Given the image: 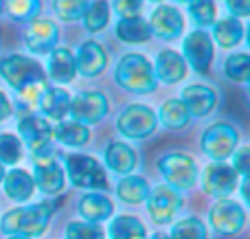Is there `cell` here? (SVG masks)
I'll use <instances>...</instances> for the list:
<instances>
[{
  "instance_id": "1",
  "label": "cell",
  "mask_w": 250,
  "mask_h": 239,
  "mask_svg": "<svg viewBox=\"0 0 250 239\" xmlns=\"http://www.w3.org/2000/svg\"><path fill=\"white\" fill-rule=\"evenodd\" d=\"M60 200H46L40 204L18 206L2 215L0 219V231L4 235H20V237H38L46 231L53 213L60 209Z\"/></svg>"
},
{
  "instance_id": "2",
  "label": "cell",
  "mask_w": 250,
  "mask_h": 239,
  "mask_svg": "<svg viewBox=\"0 0 250 239\" xmlns=\"http://www.w3.org/2000/svg\"><path fill=\"white\" fill-rule=\"evenodd\" d=\"M114 81L134 95H149L156 90L158 81L154 75V66L141 53H127L119 60L114 68Z\"/></svg>"
},
{
  "instance_id": "3",
  "label": "cell",
  "mask_w": 250,
  "mask_h": 239,
  "mask_svg": "<svg viewBox=\"0 0 250 239\" xmlns=\"http://www.w3.org/2000/svg\"><path fill=\"white\" fill-rule=\"evenodd\" d=\"M64 174L79 189H88V191L108 189V174L104 165L86 154H68L64 158Z\"/></svg>"
},
{
  "instance_id": "4",
  "label": "cell",
  "mask_w": 250,
  "mask_h": 239,
  "mask_svg": "<svg viewBox=\"0 0 250 239\" xmlns=\"http://www.w3.org/2000/svg\"><path fill=\"white\" fill-rule=\"evenodd\" d=\"M158 171L173 191H189L198 182V165L189 154L171 152L158 160Z\"/></svg>"
},
{
  "instance_id": "5",
  "label": "cell",
  "mask_w": 250,
  "mask_h": 239,
  "mask_svg": "<svg viewBox=\"0 0 250 239\" xmlns=\"http://www.w3.org/2000/svg\"><path fill=\"white\" fill-rule=\"evenodd\" d=\"M0 77L13 88V90H22L24 86L35 81H46V73H44L42 64L29 55H4L0 60Z\"/></svg>"
},
{
  "instance_id": "6",
  "label": "cell",
  "mask_w": 250,
  "mask_h": 239,
  "mask_svg": "<svg viewBox=\"0 0 250 239\" xmlns=\"http://www.w3.org/2000/svg\"><path fill=\"white\" fill-rule=\"evenodd\" d=\"M202 152L213 162H224L230 158L239 147V132L230 123H213L202 134Z\"/></svg>"
},
{
  "instance_id": "7",
  "label": "cell",
  "mask_w": 250,
  "mask_h": 239,
  "mask_svg": "<svg viewBox=\"0 0 250 239\" xmlns=\"http://www.w3.org/2000/svg\"><path fill=\"white\" fill-rule=\"evenodd\" d=\"M117 127L125 139L143 140L147 136H151L158 127V119L156 112L145 103H129L127 108L119 114Z\"/></svg>"
},
{
  "instance_id": "8",
  "label": "cell",
  "mask_w": 250,
  "mask_h": 239,
  "mask_svg": "<svg viewBox=\"0 0 250 239\" xmlns=\"http://www.w3.org/2000/svg\"><path fill=\"white\" fill-rule=\"evenodd\" d=\"M208 219H211V226L215 228V233L224 237H233L239 235L246 226V211L233 198H222L213 204Z\"/></svg>"
},
{
  "instance_id": "9",
  "label": "cell",
  "mask_w": 250,
  "mask_h": 239,
  "mask_svg": "<svg viewBox=\"0 0 250 239\" xmlns=\"http://www.w3.org/2000/svg\"><path fill=\"white\" fill-rule=\"evenodd\" d=\"M182 51H185V61L191 64V68L200 75H208L213 64V55H215V46H213L211 33H207L204 29H195L191 31L185 38L182 44Z\"/></svg>"
},
{
  "instance_id": "10",
  "label": "cell",
  "mask_w": 250,
  "mask_h": 239,
  "mask_svg": "<svg viewBox=\"0 0 250 239\" xmlns=\"http://www.w3.org/2000/svg\"><path fill=\"white\" fill-rule=\"evenodd\" d=\"M68 114L73 117V121L86 127L95 125L108 114V99L99 90H82L79 95L70 97Z\"/></svg>"
},
{
  "instance_id": "11",
  "label": "cell",
  "mask_w": 250,
  "mask_h": 239,
  "mask_svg": "<svg viewBox=\"0 0 250 239\" xmlns=\"http://www.w3.org/2000/svg\"><path fill=\"white\" fill-rule=\"evenodd\" d=\"M147 211H149V218L154 219L156 224L165 226V224H171L173 218L178 215L182 206V198L178 191H173L167 184H160V187L151 189L149 196H147Z\"/></svg>"
},
{
  "instance_id": "12",
  "label": "cell",
  "mask_w": 250,
  "mask_h": 239,
  "mask_svg": "<svg viewBox=\"0 0 250 239\" xmlns=\"http://www.w3.org/2000/svg\"><path fill=\"white\" fill-rule=\"evenodd\" d=\"M237 187H239L237 171L230 165H226V162H213V165H208L204 169L202 189L207 196L222 200V198H229Z\"/></svg>"
},
{
  "instance_id": "13",
  "label": "cell",
  "mask_w": 250,
  "mask_h": 239,
  "mask_svg": "<svg viewBox=\"0 0 250 239\" xmlns=\"http://www.w3.org/2000/svg\"><path fill=\"white\" fill-rule=\"evenodd\" d=\"M60 29L48 18H33L24 31V44L33 55H46L53 48H57Z\"/></svg>"
},
{
  "instance_id": "14",
  "label": "cell",
  "mask_w": 250,
  "mask_h": 239,
  "mask_svg": "<svg viewBox=\"0 0 250 239\" xmlns=\"http://www.w3.org/2000/svg\"><path fill=\"white\" fill-rule=\"evenodd\" d=\"M147 24H149V33L158 40H176L185 31V18L176 7L160 2L147 20Z\"/></svg>"
},
{
  "instance_id": "15",
  "label": "cell",
  "mask_w": 250,
  "mask_h": 239,
  "mask_svg": "<svg viewBox=\"0 0 250 239\" xmlns=\"http://www.w3.org/2000/svg\"><path fill=\"white\" fill-rule=\"evenodd\" d=\"M18 132H20V143H24L31 152L53 143L51 123H48L44 117H40V114L20 117V121H18Z\"/></svg>"
},
{
  "instance_id": "16",
  "label": "cell",
  "mask_w": 250,
  "mask_h": 239,
  "mask_svg": "<svg viewBox=\"0 0 250 239\" xmlns=\"http://www.w3.org/2000/svg\"><path fill=\"white\" fill-rule=\"evenodd\" d=\"M33 184L44 193V196H57L64 191L66 174L64 167L57 162V158L44 162H33Z\"/></svg>"
},
{
  "instance_id": "17",
  "label": "cell",
  "mask_w": 250,
  "mask_h": 239,
  "mask_svg": "<svg viewBox=\"0 0 250 239\" xmlns=\"http://www.w3.org/2000/svg\"><path fill=\"white\" fill-rule=\"evenodd\" d=\"M180 101L185 103L189 117L202 119V117H207V114H211L213 110H215L217 95H215L213 88L204 86V83H191V86H187L185 90H182Z\"/></svg>"
},
{
  "instance_id": "18",
  "label": "cell",
  "mask_w": 250,
  "mask_h": 239,
  "mask_svg": "<svg viewBox=\"0 0 250 239\" xmlns=\"http://www.w3.org/2000/svg\"><path fill=\"white\" fill-rule=\"evenodd\" d=\"M154 66V75L156 81H163L167 86L171 83H180L182 79L187 77V61L185 57L178 51H171V48H165L156 55V64Z\"/></svg>"
},
{
  "instance_id": "19",
  "label": "cell",
  "mask_w": 250,
  "mask_h": 239,
  "mask_svg": "<svg viewBox=\"0 0 250 239\" xmlns=\"http://www.w3.org/2000/svg\"><path fill=\"white\" fill-rule=\"evenodd\" d=\"M75 64H77V73H82L83 77H97L108 66L105 48L95 40H88L79 46L77 55H75Z\"/></svg>"
},
{
  "instance_id": "20",
  "label": "cell",
  "mask_w": 250,
  "mask_h": 239,
  "mask_svg": "<svg viewBox=\"0 0 250 239\" xmlns=\"http://www.w3.org/2000/svg\"><path fill=\"white\" fill-rule=\"evenodd\" d=\"M79 215L83 218V222H90V224H99L105 222V219L112 218V211L114 204L108 196L104 193H97V191H88L79 198V204H77Z\"/></svg>"
},
{
  "instance_id": "21",
  "label": "cell",
  "mask_w": 250,
  "mask_h": 239,
  "mask_svg": "<svg viewBox=\"0 0 250 239\" xmlns=\"http://www.w3.org/2000/svg\"><path fill=\"white\" fill-rule=\"evenodd\" d=\"M104 158H105V167L119 176H132V171L136 169V165H138L136 152H134L127 143H123V140H112V143H108Z\"/></svg>"
},
{
  "instance_id": "22",
  "label": "cell",
  "mask_w": 250,
  "mask_h": 239,
  "mask_svg": "<svg viewBox=\"0 0 250 239\" xmlns=\"http://www.w3.org/2000/svg\"><path fill=\"white\" fill-rule=\"evenodd\" d=\"M55 83H70L77 77V64L70 48L57 46L48 53V68L44 70Z\"/></svg>"
},
{
  "instance_id": "23",
  "label": "cell",
  "mask_w": 250,
  "mask_h": 239,
  "mask_svg": "<svg viewBox=\"0 0 250 239\" xmlns=\"http://www.w3.org/2000/svg\"><path fill=\"white\" fill-rule=\"evenodd\" d=\"M68 108H70V95L64 88H57V86L44 88V95H42V99H40L38 110H42V112L46 114V119L64 121V117L68 114Z\"/></svg>"
},
{
  "instance_id": "24",
  "label": "cell",
  "mask_w": 250,
  "mask_h": 239,
  "mask_svg": "<svg viewBox=\"0 0 250 239\" xmlns=\"http://www.w3.org/2000/svg\"><path fill=\"white\" fill-rule=\"evenodd\" d=\"M4 182V193L11 198L13 202H26L31 200L35 191V184H33V178H31L29 171L24 169H11L4 174L2 178Z\"/></svg>"
},
{
  "instance_id": "25",
  "label": "cell",
  "mask_w": 250,
  "mask_h": 239,
  "mask_svg": "<svg viewBox=\"0 0 250 239\" xmlns=\"http://www.w3.org/2000/svg\"><path fill=\"white\" fill-rule=\"evenodd\" d=\"M244 33L246 31H244L242 20L229 16V18H222V20L213 22L211 40H215L217 46H222V48H235L244 40Z\"/></svg>"
},
{
  "instance_id": "26",
  "label": "cell",
  "mask_w": 250,
  "mask_h": 239,
  "mask_svg": "<svg viewBox=\"0 0 250 239\" xmlns=\"http://www.w3.org/2000/svg\"><path fill=\"white\" fill-rule=\"evenodd\" d=\"M53 139L66 147H83L90 140V130L77 121H60L53 127Z\"/></svg>"
},
{
  "instance_id": "27",
  "label": "cell",
  "mask_w": 250,
  "mask_h": 239,
  "mask_svg": "<svg viewBox=\"0 0 250 239\" xmlns=\"http://www.w3.org/2000/svg\"><path fill=\"white\" fill-rule=\"evenodd\" d=\"M117 38L125 44H145L151 38L149 24L145 18L134 16V18H121L117 22Z\"/></svg>"
},
{
  "instance_id": "28",
  "label": "cell",
  "mask_w": 250,
  "mask_h": 239,
  "mask_svg": "<svg viewBox=\"0 0 250 239\" xmlns=\"http://www.w3.org/2000/svg\"><path fill=\"white\" fill-rule=\"evenodd\" d=\"M117 196L125 204H143L149 196V184L141 176H123L117 184Z\"/></svg>"
},
{
  "instance_id": "29",
  "label": "cell",
  "mask_w": 250,
  "mask_h": 239,
  "mask_svg": "<svg viewBox=\"0 0 250 239\" xmlns=\"http://www.w3.org/2000/svg\"><path fill=\"white\" fill-rule=\"evenodd\" d=\"M156 119H158L160 123H163L165 130H182V127H187V123H189V112H187L185 103H182L180 99H167L163 105H160L158 114H156Z\"/></svg>"
},
{
  "instance_id": "30",
  "label": "cell",
  "mask_w": 250,
  "mask_h": 239,
  "mask_svg": "<svg viewBox=\"0 0 250 239\" xmlns=\"http://www.w3.org/2000/svg\"><path fill=\"white\" fill-rule=\"evenodd\" d=\"M110 239H147L145 224L134 215H119L110 222Z\"/></svg>"
},
{
  "instance_id": "31",
  "label": "cell",
  "mask_w": 250,
  "mask_h": 239,
  "mask_svg": "<svg viewBox=\"0 0 250 239\" xmlns=\"http://www.w3.org/2000/svg\"><path fill=\"white\" fill-rule=\"evenodd\" d=\"M82 20H83V26H86L90 33H99V31H104L105 24H108V20H110L108 0H92V2H88Z\"/></svg>"
},
{
  "instance_id": "32",
  "label": "cell",
  "mask_w": 250,
  "mask_h": 239,
  "mask_svg": "<svg viewBox=\"0 0 250 239\" xmlns=\"http://www.w3.org/2000/svg\"><path fill=\"white\" fill-rule=\"evenodd\" d=\"M44 88H46V81H35V83H29V86H24L22 90H18V110H20L22 117H26V114H33L35 110H38L40 105V99H42L44 95Z\"/></svg>"
},
{
  "instance_id": "33",
  "label": "cell",
  "mask_w": 250,
  "mask_h": 239,
  "mask_svg": "<svg viewBox=\"0 0 250 239\" xmlns=\"http://www.w3.org/2000/svg\"><path fill=\"white\" fill-rule=\"evenodd\" d=\"M42 0H4V11L16 22H31L38 18Z\"/></svg>"
},
{
  "instance_id": "34",
  "label": "cell",
  "mask_w": 250,
  "mask_h": 239,
  "mask_svg": "<svg viewBox=\"0 0 250 239\" xmlns=\"http://www.w3.org/2000/svg\"><path fill=\"white\" fill-rule=\"evenodd\" d=\"M207 226H204L202 219L198 218H185L180 222H176L171 226L169 239H207Z\"/></svg>"
},
{
  "instance_id": "35",
  "label": "cell",
  "mask_w": 250,
  "mask_h": 239,
  "mask_svg": "<svg viewBox=\"0 0 250 239\" xmlns=\"http://www.w3.org/2000/svg\"><path fill=\"white\" fill-rule=\"evenodd\" d=\"M189 16H191V20L198 24V29L213 26L215 16H217L215 0H191L189 2Z\"/></svg>"
},
{
  "instance_id": "36",
  "label": "cell",
  "mask_w": 250,
  "mask_h": 239,
  "mask_svg": "<svg viewBox=\"0 0 250 239\" xmlns=\"http://www.w3.org/2000/svg\"><path fill=\"white\" fill-rule=\"evenodd\" d=\"M224 73L230 81H248L250 75V57L248 53H233L230 57H226L224 61Z\"/></svg>"
},
{
  "instance_id": "37",
  "label": "cell",
  "mask_w": 250,
  "mask_h": 239,
  "mask_svg": "<svg viewBox=\"0 0 250 239\" xmlns=\"http://www.w3.org/2000/svg\"><path fill=\"white\" fill-rule=\"evenodd\" d=\"M88 7V0H53V11L60 20L75 22L83 16Z\"/></svg>"
},
{
  "instance_id": "38",
  "label": "cell",
  "mask_w": 250,
  "mask_h": 239,
  "mask_svg": "<svg viewBox=\"0 0 250 239\" xmlns=\"http://www.w3.org/2000/svg\"><path fill=\"white\" fill-rule=\"evenodd\" d=\"M22 158V143L13 134H0V165H18Z\"/></svg>"
},
{
  "instance_id": "39",
  "label": "cell",
  "mask_w": 250,
  "mask_h": 239,
  "mask_svg": "<svg viewBox=\"0 0 250 239\" xmlns=\"http://www.w3.org/2000/svg\"><path fill=\"white\" fill-rule=\"evenodd\" d=\"M66 239H104V228L90 222H68L66 226Z\"/></svg>"
},
{
  "instance_id": "40",
  "label": "cell",
  "mask_w": 250,
  "mask_h": 239,
  "mask_svg": "<svg viewBox=\"0 0 250 239\" xmlns=\"http://www.w3.org/2000/svg\"><path fill=\"white\" fill-rule=\"evenodd\" d=\"M233 167L237 171L239 178H248L250 176V147H237V152L233 154Z\"/></svg>"
},
{
  "instance_id": "41",
  "label": "cell",
  "mask_w": 250,
  "mask_h": 239,
  "mask_svg": "<svg viewBox=\"0 0 250 239\" xmlns=\"http://www.w3.org/2000/svg\"><path fill=\"white\" fill-rule=\"evenodd\" d=\"M112 7L121 18H134L141 13L143 0H112Z\"/></svg>"
},
{
  "instance_id": "42",
  "label": "cell",
  "mask_w": 250,
  "mask_h": 239,
  "mask_svg": "<svg viewBox=\"0 0 250 239\" xmlns=\"http://www.w3.org/2000/svg\"><path fill=\"white\" fill-rule=\"evenodd\" d=\"M226 7H229L230 16L237 20L250 16V0H226Z\"/></svg>"
},
{
  "instance_id": "43",
  "label": "cell",
  "mask_w": 250,
  "mask_h": 239,
  "mask_svg": "<svg viewBox=\"0 0 250 239\" xmlns=\"http://www.w3.org/2000/svg\"><path fill=\"white\" fill-rule=\"evenodd\" d=\"M13 114V105H11V101H9V97L4 95L2 90H0V123L2 121H7L9 117Z\"/></svg>"
},
{
  "instance_id": "44",
  "label": "cell",
  "mask_w": 250,
  "mask_h": 239,
  "mask_svg": "<svg viewBox=\"0 0 250 239\" xmlns=\"http://www.w3.org/2000/svg\"><path fill=\"white\" fill-rule=\"evenodd\" d=\"M149 239H169V235H163V233H156V235H151Z\"/></svg>"
},
{
  "instance_id": "45",
  "label": "cell",
  "mask_w": 250,
  "mask_h": 239,
  "mask_svg": "<svg viewBox=\"0 0 250 239\" xmlns=\"http://www.w3.org/2000/svg\"><path fill=\"white\" fill-rule=\"evenodd\" d=\"M2 178H4V167L0 165V182H2Z\"/></svg>"
},
{
  "instance_id": "46",
  "label": "cell",
  "mask_w": 250,
  "mask_h": 239,
  "mask_svg": "<svg viewBox=\"0 0 250 239\" xmlns=\"http://www.w3.org/2000/svg\"><path fill=\"white\" fill-rule=\"evenodd\" d=\"M9 239H29V237H20V235H11Z\"/></svg>"
},
{
  "instance_id": "47",
  "label": "cell",
  "mask_w": 250,
  "mask_h": 239,
  "mask_svg": "<svg viewBox=\"0 0 250 239\" xmlns=\"http://www.w3.org/2000/svg\"><path fill=\"white\" fill-rule=\"evenodd\" d=\"M4 11V0H0V13Z\"/></svg>"
},
{
  "instance_id": "48",
  "label": "cell",
  "mask_w": 250,
  "mask_h": 239,
  "mask_svg": "<svg viewBox=\"0 0 250 239\" xmlns=\"http://www.w3.org/2000/svg\"><path fill=\"white\" fill-rule=\"evenodd\" d=\"M178 2H191V0H178Z\"/></svg>"
},
{
  "instance_id": "49",
  "label": "cell",
  "mask_w": 250,
  "mask_h": 239,
  "mask_svg": "<svg viewBox=\"0 0 250 239\" xmlns=\"http://www.w3.org/2000/svg\"><path fill=\"white\" fill-rule=\"evenodd\" d=\"M149 2H163V0H149Z\"/></svg>"
}]
</instances>
